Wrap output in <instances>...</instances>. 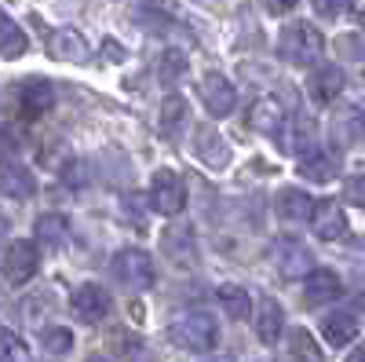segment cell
I'll return each mask as SVG.
<instances>
[{
    "instance_id": "cell-3",
    "label": "cell",
    "mask_w": 365,
    "mask_h": 362,
    "mask_svg": "<svg viewBox=\"0 0 365 362\" xmlns=\"http://www.w3.org/2000/svg\"><path fill=\"white\" fill-rule=\"evenodd\" d=\"M110 271L125 289H150L154 278H158L154 260H150V253H143V249H120L110 260Z\"/></svg>"
},
{
    "instance_id": "cell-36",
    "label": "cell",
    "mask_w": 365,
    "mask_h": 362,
    "mask_svg": "<svg viewBox=\"0 0 365 362\" xmlns=\"http://www.w3.org/2000/svg\"><path fill=\"white\" fill-rule=\"evenodd\" d=\"M347 15L358 19V22H365V0H347Z\"/></svg>"
},
{
    "instance_id": "cell-20",
    "label": "cell",
    "mask_w": 365,
    "mask_h": 362,
    "mask_svg": "<svg viewBox=\"0 0 365 362\" xmlns=\"http://www.w3.org/2000/svg\"><path fill=\"white\" fill-rule=\"evenodd\" d=\"M365 132V110H358V106H347V110H340L336 114V121H332V136H336V143L344 146H351L358 136Z\"/></svg>"
},
{
    "instance_id": "cell-15",
    "label": "cell",
    "mask_w": 365,
    "mask_h": 362,
    "mask_svg": "<svg viewBox=\"0 0 365 362\" xmlns=\"http://www.w3.org/2000/svg\"><path fill=\"white\" fill-rule=\"evenodd\" d=\"M322 337H325L332 348L354 344V337H358V318L347 315V311H332V315L322 322Z\"/></svg>"
},
{
    "instance_id": "cell-24",
    "label": "cell",
    "mask_w": 365,
    "mask_h": 362,
    "mask_svg": "<svg viewBox=\"0 0 365 362\" xmlns=\"http://www.w3.org/2000/svg\"><path fill=\"white\" fill-rule=\"evenodd\" d=\"M220 304H223V311L234 318V322H241V318H249V311H252V300H249V293L241 289V286H220Z\"/></svg>"
},
{
    "instance_id": "cell-4",
    "label": "cell",
    "mask_w": 365,
    "mask_h": 362,
    "mask_svg": "<svg viewBox=\"0 0 365 362\" xmlns=\"http://www.w3.org/2000/svg\"><path fill=\"white\" fill-rule=\"evenodd\" d=\"M150 205L161 216H179L187 208V183H182V176L172 169H161L154 176V187H150Z\"/></svg>"
},
{
    "instance_id": "cell-38",
    "label": "cell",
    "mask_w": 365,
    "mask_h": 362,
    "mask_svg": "<svg viewBox=\"0 0 365 362\" xmlns=\"http://www.w3.org/2000/svg\"><path fill=\"white\" fill-rule=\"evenodd\" d=\"M347 362H365V348H358V351H351V355H347Z\"/></svg>"
},
{
    "instance_id": "cell-7",
    "label": "cell",
    "mask_w": 365,
    "mask_h": 362,
    "mask_svg": "<svg viewBox=\"0 0 365 362\" xmlns=\"http://www.w3.org/2000/svg\"><path fill=\"white\" fill-rule=\"evenodd\" d=\"M73 315L81 318V322H88V326H96V322H103L106 315H110V293L103 289V286H96V282H88V286H81L77 293H73Z\"/></svg>"
},
{
    "instance_id": "cell-13",
    "label": "cell",
    "mask_w": 365,
    "mask_h": 362,
    "mask_svg": "<svg viewBox=\"0 0 365 362\" xmlns=\"http://www.w3.org/2000/svg\"><path fill=\"white\" fill-rule=\"evenodd\" d=\"M282 125H285V110H282L278 99L263 96V99L252 103V110H249V129H256V132H263V136H278Z\"/></svg>"
},
{
    "instance_id": "cell-34",
    "label": "cell",
    "mask_w": 365,
    "mask_h": 362,
    "mask_svg": "<svg viewBox=\"0 0 365 362\" xmlns=\"http://www.w3.org/2000/svg\"><path fill=\"white\" fill-rule=\"evenodd\" d=\"M263 4H267L270 15H285V11H292L299 4V0H263Z\"/></svg>"
},
{
    "instance_id": "cell-25",
    "label": "cell",
    "mask_w": 365,
    "mask_h": 362,
    "mask_svg": "<svg viewBox=\"0 0 365 362\" xmlns=\"http://www.w3.org/2000/svg\"><path fill=\"white\" fill-rule=\"evenodd\" d=\"M66 234H70L66 216H55V213H48V216H41V220H37V238L44 241V246H51V249L63 246Z\"/></svg>"
},
{
    "instance_id": "cell-30",
    "label": "cell",
    "mask_w": 365,
    "mask_h": 362,
    "mask_svg": "<svg viewBox=\"0 0 365 362\" xmlns=\"http://www.w3.org/2000/svg\"><path fill=\"white\" fill-rule=\"evenodd\" d=\"M44 348L51 355H66L73 348V333H70L66 326H51V329H44Z\"/></svg>"
},
{
    "instance_id": "cell-10",
    "label": "cell",
    "mask_w": 365,
    "mask_h": 362,
    "mask_svg": "<svg viewBox=\"0 0 365 362\" xmlns=\"http://www.w3.org/2000/svg\"><path fill=\"white\" fill-rule=\"evenodd\" d=\"M311 227H314V238H322V241H340V238H347V216H344V208H340L336 201H329V198L314 205Z\"/></svg>"
},
{
    "instance_id": "cell-8",
    "label": "cell",
    "mask_w": 365,
    "mask_h": 362,
    "mask_svg": "<svg viewBox=\"0 0 365 362\" xmlns=\"http://www.w3.org/2000/svg\"><path fill=\"white\" fill-rule=\"evenodd\" d=\"M201 103L208 106V114L227 117L234 110V103H237V92H234V84L223 74H205L201 77Z\"/></svg>"
},
{
    "instance_id": "cell-26",
    "label": "cell",
    "mask_w": 365,
    "mask_h": 362,
    "mask_svg": "<svg viewBox=\"0 0 365 362\" xmlns=\"http://www.w3.org/2000/svg\"><path fill=\"white\" fill-rule=\"evenodd\" d=\"M289 355H292L296 362H322V351H318V344L311 341L307 329H292V337H289Z\"/></svg>"
},
{
    "instance_id": "cell-19",
    "label": "cell",
    "mask_w": 365,
    "mask_h": 362,
    "mask_svg": "<svg viewBox=\"0 0 365 362\" xmlns=\"http://www.w3.org/2000/svg\"><path fill=\"white\" fill-rule=\"evenodd\" d=\"M194 154H197L205 165H212V169H223V165H227V143L212 132V129H197V136H194Z\"/></svg>"
},
{
    "instance_id": "cell-12",
    "label": "cell",
    "mask_w": 365,
    "mask_h": 362,
    "mask_svg": "<svg viewBox=\"0 0 365 362\" xmlns=\"http://www.w3.org/2000/svg\"><path fill=\"white\" fill-rule=\"evenodd\" d=\"M307 92L318 106H329L332 99H336L344 92V70L340 66H318L307 81Z\"/></svg>"
},
{
    "instance_id": "cell-11",
    "label": "cell",
    "mask_w": 365,
    "mask_h": 362,
    "mask_svg": "<svg viewBox=\"0 0 365 362\" xmlns=\"http://www.w3.org/2000/svg\"><path fill=\"white\" fill-rule=\"evenodd\" d=\"M282 329H285V315L278 308L274 296H259V308H256V337L270 348L282 341Z\"/></svg>"
},
{
    "instance_id": "cell-27",
    "label": "cell",
    "mask_w": 365,
    "mask_h": 362,
    "mask_svg": "<svg viewBox=\"0 0 365 362\" xmlns=\"http://www.w3.org/2000/svg\"><path fill=\"white\" fill-rule=\"evenodd\" d=\"M165 253L172 256V260H179V263H190V256H194V241H190V231H165Z\"/></svg>"
},
{
    "instance_id": "cell-21",
    "label": "cell",
    "mask_w": 365,
    "mask_h": 362,
    "mask_svg": "<svg viewBox=\"0 0 365 362\" xmlns=\"http://www.w3.org/2000/svg\"><path fill=\"white\" fill-rule=\"evenodd\" d=\"M311 143H314V121L296 114L289 121V132H285V150L289 154H307V150H314Z\"/></svg>"
},
{
    "instance_id": "cell-28",
    "label": "cell",
    "mask_w": 365,
    "mask_h": 362,
    "mask_svg": "<svg viewBox=\"0 0 365 362\" xmlns=\"http://www.w3.org/2000/svg\"><path fill=\"white\" fill-rule=\"evenodd\" d=\"M26 48H29V41H26V34H22V26L4 15V48H0V51H4V59H19Z\"/></svg>"
},
{
    "instance_id": "cell-18",
    "label": "cell",
    "mask_w": 365,
    "mask_h": 362,
    "mask_svg": "<svg viewBox=\"0 0 365 362\" xmlns=\"http://www.w3.org/2000/svg\"><path fill=\"white\" fill-rule=\"evenodd\" d=\"M299 176L314 179V183H329V179L336 176V158H332L329 150H307V154L299 158Z\"/></svg>"
},
{
    "instance_id": "cell-9",
    "label": "cell",
    "mask_w": 365,
    "mask_h": 362,
    "mask_svg": "<svg viewBox=\"0 0 365 362\" xmlns=\"http://www.w3.org/2000/svg\"><path fill=\"white\" fill-rule=\"evenodd\" d=\"M344 293V282L336 271H329V267H314L307 278H303V300H307L311 308L318 304H329V300H336Z\"/></svg>"
},
{
    "instance_id": "cell-23",
    "label": "cell",
    "mask_w": 365,
    "mask_h": 362,
    "mask_svg": "<svg viewBox=\"0 0 365 362\" xmlns=\"http://www.w3.org/2000/svg\"><path fill=\"white\" fill-rule=\"evenodd\" d=\"M34 191H37L34 172H26V169L15 165V161H4V194H8V198H29Z\"/></svg>"
},
{
    "instance_id": "cell-33",
    "label": "cell",
    "mask_w": 365,
    "mask_h": 362,
    "mask_svg": "<svg viewBox=\"0 0 365 362\" xmlns=\"http://www.w3.org/2000/svg\"><path fill=\"white\" fill-rule=\"evenodd\" d=\"M340 4H347V0H311L314 15H322V19H336L340 15Z\"/></svg>"
},
{
    "instance_id": "cell-29",
    "label": "cell",
    "mask_w": 365,
    "mask_h": 362,
    "mask_svg": "<svg viewBox=\"0 0 365 362\" xmlns=\"http://www.w3.org/2000/svg\"><path fill=\"white\" fill-rule=\"evenodd\" d=\"M161 84H175L182 74H187V55L182 51H175V48H168L165 55H161Z\"/></svg>"
},
{
    "instance_id": "cell-2",
    "label": "cell",
    "mask_w": 365,
    "mask_h": 362,
    "mask_svg": "<svg viewBox=\"0 0 365 362\" xmlns=\"http://www.w3.org/2000/svg\"><path fill=\"white\" fill-rule=\"evenodd\" d=\"M325 51V37L311 22H289L278 34V55L292 66H314Z\"/></svg>"
},
{
    "instance_id": "cell-16",
    "label": "cell",
    "mask_w": 365,
    "mask_h": 362,
    "mask_svg": "<svg viewBox=\"0 0 365 362\" xmlns=\"http://www.w3.org/2000/svg\"><path fill=\"white\" fill-rule=\"evenodd\" d=\"M55 106V88L48 81H29L22 84V117H41Z\"/></svg>"
},
{
    "instance_id": "cell-22",
    "label": "cell",
    "mask_w": 365,
    "mask_h": 362,
    "mask_svg": "<svg viewBox=\"0 0 365 362\" xmlns=\"http://www.w3.org/2000/svg\"><path fill=\"white\" fill-rule=\"evenodd\" d=\"M182 121H187V99H182V96H168L161 103V136L165 139H179Z\"/></svg>"
},
{
    "instance_id": "cell-31",
    "label": "cell",
    "mask_w": 365,
    "mask_h": 362,
    "mask_svg": "<svg viewBox=\"0 0 365 362\" xmlns=\"http://www.w3.org/2000/svg\"><path fill=\"white\" fill-rule=\"evenodd\" d=\"M344 198L354 208H365V176H347L344 179Z\"/></svg>"
},
{
    "instance_id": "cell-6",
    "label": "cell",
    "mask_w": 365,
    "mask_h": 362,
    "mask_svg": "<svg viewBox=\"0 0 365 362\" xmlns=\"http://www.w3.org/2000/svg\"><path fill=\"white\" fill-rule=\"evenodd\" d=\"M274 267L282 271V278H299V275H311L314 263H311V253L299 246L292 238H278L274 241Z\"/></svg>"
},
{
    "instance_id": "cell-40",
    "label": "cell",
    "mask_w": 365,
    "mask_h": 362,
    "mask_svg": "<svg viewBox=\"0 0 365 362\" xmlns=\"http://www.w3.org/2000/svg\"><path fill=\"white\" fill-rule=\"evenodd\" d=\"M216 362H220V358H216Z\"/></svg>"
},
{
    "instance_id": "cell-1",
    "label": "cell",
    "mask_w": 365,
    "mask_h": 362,
    "mask_svg": "<svg viewBox=\"0 0 365 362\" xmlns=\"http://www.w3.org/2000/svg\"><path fill=\"white\" fill-rule=\"evenodd\" d=\"M168 337H172V344H179L182 351H197V355H205V351L216 348V341H220V326H216V318H212L208 311L190 308V311H182V315L168 326Z\"/></svg>"
},
{
    "instance_id": "cell-5",
    "label": "cell",
    "mask_w": 365,
    "mask_h": 362,
    "mask_svg": "<svg viewBox=\"0 0 365 362\" xmlns=\"http://www.w3.org/2000/svg\"><path fill=\"white\" fill-rule=\"evenodd\" d=\"M37 267H41V253H37L34 241L19 238L4 249V278H8V286H26L37 275Z\"/></svg>"
},
{
    "instance_id": "cell-17",
    "label": "cell",
    "mask_w": 365,
    "mask_h": 362,
    "mask_svg": "<svg viewBox=\"0 0 365 362\" xmlns=\"http://www.w3.org/2000/svg\"><path fill=\"white\" fill-rule=\"evenodd\" d=\"M278 216L289 220V223H303V220H311L314 216V201L303 194V191H278Z\"/></svg>"
},
{
    "instance_id": "cell-35",
    "label": "cell",
    "mask_w": 365,
    "mask_h": 362,
    "mask_svg": "<svg viewBox=\"0 0 365 362\" xmlns=\"http://www.w3.org/2000/svg\"><path fill=\"white\" fill-rule=\"evenodd\" d=\"M113 344H117V351H125V355H135V351H139V341H132L128 333H117Z\"/></svg>"
},
{
    "instance_id": "cell-37",
    "label": "cell",
    "mask_w": 365,
    "mask_h": 362,
    "mask_svg": "<svg viewBox=\"0 0 365 362\" xmlns=\"http://www.w3.org/2000/svg\"><path fill=\"white\" fill-rule=\"evenodd\" d=\"M103 55H106V59H110V55H113V59H120V55H125V48L113 44V41H106V44H103Z\"/></svg>"
},
{
    "instance_id": "cell-39",
    "label": "cell",
    "mask_w": 365,
    "mask_h": 362,
    "mask_svg": "<svg viewBox=\"0 0 365 362\" xmlns=\"http://www.w3.org/2000/svg\"><path fill=\"white\" fill-rule=\"evenodd\" d=\"M88 362H110V358H106V355H91Z\"/></svg>"
},
{
    "instance_id": "cell-32",
    "label": "cell",
    "mask_w": 365,
    "mask_h": 362,
    "mask_svg": "<svg viewBox=\"0 0 365 362\" xmlns=\"http://www.w3.org/2000/svg\"><path fill=\"white\" fill-rule=\"evenodd\" d=\"M4 362H29V351L26 344L11 333V329H4Z\"/></svg>"
},
{
    "instance_id": "cell-14",
    "label": "cell",
    "mask_w": 365,
    "mask_h": 362,
    "mask_svg": "<svg viewBox=\"0 0 365 362\" xmlns=\"http://www.w3.org/2000/svg\"><path fill=\"white\" fill-rule=\"evenodd\" d=\"M48 51L58 59V63H81L88 55V41L77 34V29H55L48 37Z\"/></svg>"
}]
</instances>
